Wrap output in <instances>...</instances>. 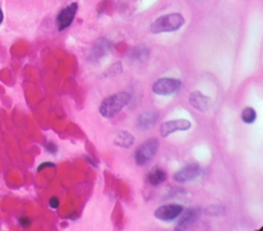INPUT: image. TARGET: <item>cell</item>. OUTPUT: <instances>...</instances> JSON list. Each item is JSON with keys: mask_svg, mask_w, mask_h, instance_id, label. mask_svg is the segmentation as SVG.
Here are the masks:
<instances>
[{"mask_svg": "<svg viewBox=\"0 0 263 231\" xmlns=\"http://www.w3.org/2000/svg\"><path fill=\"white\" fill-rule=\"evenodd\" d=\"M130 101V94L126 91H119L105 98L100 107L99 112L105 118H112L117 115Z\"/></svg>", "mask_w": 263, "mask_h": 231, "instance_id": "1", "label": "cell"}, {"mask_svg": "<svg viewBox=\"0 0 263 231\" xmlns=\"http://www.w3.org/2000/svg\"><path fill=\"white\" fill-rule=\"evenodd\" d=\"M185 24V18L181 13L173 12L157 17L150 26V32L153 34L174 32L179 30Z\"/></svg>", "mask_w": 263, "mask_h": 231, "instance_id": "2", "label": "cell"}, {"mask_svg": "<svg viewBox=\"0 0 263 231\" xmlns=\"http://www.w3.org/2000/svg\"><path fill=\"white\" fill-rule=\"evenodd\" d=\"M159 148V141L157 139H149L142 143L135 151V162L139 166L147 164L153 159Z\"/></svg>", "mask_w": 263, "mask_h": 231, "instance_id": "3", "label": "cell"}, {"mask_svg": "<svg viewBox=\"0 0 263 231\" xmlns=\"http://www.w3.org/2000/svg\"><path fill=\"white\" fill-rule=\"evenodd\" d=\"M182 86V81L176 78H159L152 85V91L157 95H170L177 92Z\"/></svg>", "mask_w": 263, "mask_h": 231, "instance_id": "4", "label": "cell"}, {"mask_svg": "<svg viewBox=\"0 0 263 231\" xmlns=\"http://www.w3.org/2000/svg\"><path fill=\"white\" fill-rule=\"evenodd\" d=\"M183 210H184V207L181 204H177V203L162 204L155 209L154 217L160 221L170 222L177 219L182 214Z\"/></svg>", "mask_w": 263, "mask_h": 231, "instance_id": "5", "label": "cell"}, {"mask_svg": "<svg viewBox=\"0 0 263 231\" xmlns=\"http://www.w3.org/2000/svg\"><path fill=\"white\" fill-rule=\"evenodd\" d=\"M201 175V168L196 163H190L176 171L173 179L177 183H188L197 179Z\"/></svg>", "mask_w": 263, "mask_h": 231, "instance_id": "6", "label": "cell"}, {"mask_svg": "<svg viewBox=\"0 0 263 231\" xmlns=\"http://www.w3.org/2000/svg\"><path fill=\"white\" fill-rule=\"evenodd\" d=\"M77 9L78 4L76 2H73L59 12V14L57 15V28L59 31H63L71 26Z\"/></svg>", "mask_w": 263, "mask_h": 231, "instance_id": "7", "label": "cell"}, {"mask_svg": "<svg viewBox=\"0 0 263 231\" xmlns=\"http://www.w3.org/2000/svg\"><path fill=\"white\" fill-rule=\"evenodd\" d=\"M200 215H201V210L199 207H191L186 209L184 213L182 211V214L180 215L181 218L175 230L177 231L188 230L198 221V219L200 218Z\"/></svg>", "mask_w": 263, "mask_h": 231, "instance_id": "8", "label": "cell"}, {"mask_svg": "<svg viewBox=\"0 0 263 231\" xmlns=\"http://www.w3.org/2000/svg\"><path fill=\"white\" fill-rule=\"evenodd\" d=\"M191 127V122L187 119H175L163 122L159 127V133L162 138H166L171 133L180 130H187Z\"/></svg>", "mask_w": 263, "mask_h": 231, "instance_id": "9", "label": "cell"}, {"mask_svg": "<svg viewBox=\"0 0 263 231\" xmlns=\"http://www.w3.org/2000/svg\"><path fill=\"white\" fill-rule=\"evenodd\" d=\"M111 42L105 38H101L97 41L93 47L90 49L88 54V60L90 62H98L102 57H104L111 49Z\"/></svg>", "mask_w": 263, "mask_h": 231, "instance_id": "10", "label": "cell"}, {"mask_svg": "<svg viewBox=\"0 0 263 231\" xmlns=\"http://www.w3.org/2000/svg\"><path fill=\"white\" fill-rule=\"evenodd\" d=\"M189 103L190 105L200 111V112H205L211 108L212 105V101L209 97L202 94L200 91H193L190 93L189 95Z\"/></svg>", "mask_w": 263, "mask_h": 231, "instance_id": "11", "label": "cell"}, {"mask_svg": "<svg viewBox=\"0 0 263 231\" xmlns=\"http://www.w3.org/2000/svg\"><path fill=\"white\" fill-rule=\"evenodd\" d=\"M158 120V114L154 111H145L139 115L137 125L140 129L146 130L152 128Z\"/></svg>", "mask_w": 263, "mask_h": 231, "instance_id": "12", "label": "cell"}, {"mask_svg": "<svg viewBox=\"0 0 263 231\" xmlns=\"http://www.w3.org/2000/svg\"><path fill=\"white\" fill-rule=\"evenodd\" d=\"M135 143V138L132 133H129L126 130H120L117 132L115 139H114V145L120 147V148H129Z\"/></svg>", "mask_w": 263, "mask_h": 231, "instance_id": "13", "label": "cell"}, {"mask_svg": "<svg viewBox=\"0 0 263 231\" xmlns=\"http://www.w3.org/2000/svg\"><path fill=\"white\" fill-rule=\"evenodd\" d=\"M166 180V172L158 167L152 168L147 175V181L152 186H158Z\"/></svg>", "mask_w": 263, "mask_h": 231, "instance_id": "14", "label": "cell"}, {"mask_svg": "<svg viewBox=\"0 0 263 231\" xmlns=\"http://www.w3.org/2000/svg\"><path fill=\"white\" fill-rule=\"evenodd\" d=\"M150 51L145 46H135L129 51L127 56L135 62H144L148 59Z\"/></svg>", "mask_w": 263, "mask_h": 231, "instance_id": "15", "label": "cell"}, {"mask_svg": "<svg viewBox=\"0 0 263 231\" xmlns=\"http://www.w3.org/2000/svg\"><path fill=\"white\" fill-rule=\"evenodd\" d=\"M240 118H241V120L245 123L251 124V123L255 122V120L257 118V113H256V111L252 107H246L241 111Z\"/></svg>", "mask_w": 263, "mask_h": 231, "instance_id": "16", "label": "cell"}, {"mask_svg": "<svg viewBox=\"0 0 263 231\" xmlns=\"http://www.w3.org/2000/svg\"><path fill=\"white\" fill-rule=\"evenodd\" d=\"M205 214L212 217H220L225 214V208L218 204H212L208 208H205Z\"/></svg>", "mask_w": 263, "mask_h": 231, "instance_id": "17", "label": "cell"}, {"mask_svg": "<svg viewBox=\"0 0 263 231\" xmlns=\"http://www.w3.org/2000/svg\"><path fill=\"white\" fill-rule=\"evenodd\" d=\"M44 147H45V150L47 151V152H49V153H57V151H58V147H57V145L54 144V143H52V142H46L45 143V145H44Z\"/></svg>", "mask_w": 263, "mask_h": 231, "instance_id": "18", "label": "cell"}, {"mask_svg": "<svg viewBox=\"0 0 263 231\" xmlns=\"http://www.w3.org/2000/svg\"><path fill=\"white\" fill-rule=\"evenodd\" d=\"M18 224L23 227V228H28L31 225V219L28 217H21L18 219Z\"/></svg>", "mask_w": 263, "mask_h": 231, "instance_id": "19", "label": "cell"}, {"mask_svg": "<svg viewBox=\"0 0 263 231\" xmlns=\"http://www.w3.org/2000/svg\"><path fill=\"white\" fill-rule=\"evenodd\" d=\"M48 204L51 208H58L60 206V199L57 197V196H52L49 198L48 200Z\"/></svg>", "mask_w": 263, "mask_h": 231, "instance_id": "20", "label": "cell"}, {"mask_svg": "<svg viewBox=\"0 0 263 231\" xmlns=\"http://www.w3.org/2000/svg\"><path fill=\"white\" fill-rule=\"evenodd\" d=\"M55 165H54V163H52V162H49V161H46V162H42V163H40L39 164V166L37 167V170L38 171H41L42 169H44V168H46V167H54Z\"/></svg>", "mask_w": 263, "mask_h": 231, "instance_id": "21", "label": "cell"}, {"mask_svg": "<svg viewBox=\"0 0 263 231\" xmlns=\"http://www.w3.org/2000/svg\"><path fill=\"white\" fill-rule=\"evenodd\" d=\"M3 12H2V9H1V7H0V25H1V23L3 22Z\"/></svg>", "mask_w": 263, "mask_h": 231, "instance_id": "22", "label": "cell"}]
</instances>
